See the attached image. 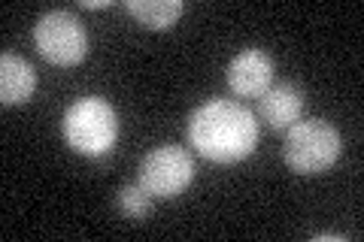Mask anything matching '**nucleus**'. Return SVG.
I'll return each instance as SVG.
<instances>
[{"instance_id": "nucleus-1", "label": "nucleus", "mask_w": 364, "mask_h": 242, "mask_svg": "<svg viewBox=\"0 0 364 242\" xmlns=\"http://www.w3.org/2000/svg\"><path fill=\"white\" fill-rule=\"evenodd\" d=\"M188 143L213 164H237L258 145L255 112L234 100L203 103L188 119Z\"/></svg>"}, {"instance_id": "nucleus-2", "label": "nucleus", "mask_w": 364, "mask_h": 242, "mask_svg": "<svg viewBox=\"0 0 364 242\" xmlns=\"http://www.w3.org/2000/svg\"><path fill=\"white\" fill-rule=\"evenodd\" d=\"M61 131L76 155L107 158L119 140V115L104 97H79L64 112Z\"/></svg>"}, {"instance_id": "nucleus-3", "label": "nucleus", "mask_w": 364, "mask_h": 242, "mask_svg": "<svg viewBox=\"0 0 364 242\" xmlns=\"http://www.w3.org/2000/svg\"><path fill=\"white\" fill-rule=\"evenodd\" d=\"M340 131L331 121L322 119H304L294 121L286 133V145H282V158L291 172L298 176H316L337 164L340 158Z\"/></svg>"}, {"instance_id": "nucleus-4", "label": "nucleus", "mask_w": 364, "mask_h": 242, "mask_svg": "<svg viewBox=\"0 0 364 242\" xmlns=\"http://www.w3.org/2000/svg\"><path fill=\"white\" fill-rule=\"evenodd\" d=\"M37 52L55 67H76L88 55V31L73 13L52 9L33 25Z\"/></svg>"}, {"instance_id": "nucleus-5", "label": "nucleus", "mask_w": 364, "mask_h": 242, "mask_svg": "<svg viewBox=\"0 0 364 242\" xmlns=\"http://www.w3.org/2000/svg\"><path fill=\"white\" fill-rule=\"evenodd\" d=\"M195 179V160L182 145H158L140 164V185L155 200H173Z\"/></svg>"}, {"instance_id": "nucleus-6", "label": "nucleus", "mask_w": 364, "mask_h": 242, "mask_svg": "<svg viewBox=\"0 0 364 242\" xmlns=\"http://www.w3.org/2000/svg\"><path fill=\"white\" fill-rule=\"evenodd\" d=\"M225 76L237 97H261L273 82V61L261 49H243L231 57Z\"/></svg>"}, {"instance_id": "nucleus-7", "label": "nucleus", "mask_w": 364, "mask_h": 242, "mask_svg": "<svg viewBox=\"0 0 364 242\" xmlns=\"http://www.w3.org/2000/svg\"><path fill=\"white\" fill-rule=\"evenodd\" d=\"M304 115V91L294 82L270 85L258 97V119L267 121L273 131H289Z\"/></svg>"}, {"instance_id": "nucleus-8", "label": "nucleus", "mask_w": 364, "mask_h": 242, "mask_svg": "<svg viewBox=\"0 0 364 242\" xmlns=\"http://www.w3.org/2000/svg\"><path fill=\"white\" fill-rule=\"evenodd\" d=\"M37 91V73L33 67L13 52L0 55V103L4 106H18L33 97Z\"/></svg>"}, {"instance_id": "nucleus-9", "label": "nucleus", "mask_w": 364, "mask_h": 242, "mask_svg": "<svg viewBox=\"0 0 364 242\" xmlns=\"http://www.w3.org/2000/svg\"><path fill=\"white\" fill-rule=\"evenodd\" d=\"M124 9H128V16H134L143 28L167 31L186 13V4H182V0H124Z\"/></svg>"}, {"instance_id": "nucleus-10", "label": "nucleus", "mask_w": 364, "mask_h": 242, "mask_svg": "<svg viewBox=\"0 0 364 242\" xmlns=\"http://www.w3.org/2000/svg\"><path fill=\"white\" fill-rule=\"evenodd\" d=\"M116 203H119L122 215L134 218V221H140V218H146V215H149V209H152V197L143 191L140 182H136V185H122Z\"/></svg>"}, {"instance_id": "nucleus-11", "label": "nucleus", "mask_w": 364, "mask_h": 242, "mask_svg": "<svg viewBox=\"0 0 364 242\" xmlns=\"http://www.w3.org/2000/svg\"><path fill=\"white\" fill-rule=\"evenodd\" d=\"M82 6L85 9H107V6H112V0H82Z\"/></svg>"}]
</instances>
